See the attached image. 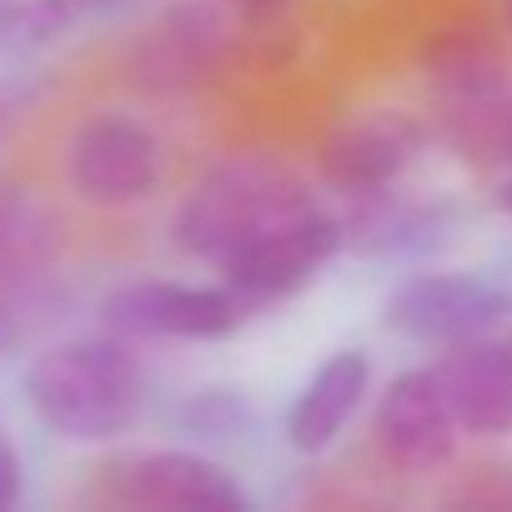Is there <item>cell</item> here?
Segmentation results:
<instances>
[{"instance_id":"obj_1","label":"cell","mask_w":512,"mask_h":512,"mask_svg":"<svg viewBox=\"0 0 512 512\" xmlns=\"http://www.w3.org/2000/svg\"><path fill=\"white\" fill-rule=\"evenodd\" d=\"M36 422L66 442H116L146 412V367L126 337H71L41 347L21 372Z\"/></svg>"},{"instance_id":"obj_2","label":"cell","mask_w":512,"mask_h":512,"mask_svg":"<svg viewBox=\"0 0 512 512\" xmlns=\"http://www.w3.org/2000/svg\"><path fill=\"white\" fill-rule=\"evenodd\" d=\"M307 201H317V196L287 161L256 156V151L221 156L176 201L171 241L186 256H196V262L216 267L231 246H241L246 236H256L262 226H272L277 216H287Z\"/></svg>"},{"instance_id":"obj_3","label":"cell","mask_w":512,"mask_h":512,"mask_svg":"<svg viewBox=\"0 0 512 512\" xmlns=\"http://www.w3.org/2000/svg\"><path fill=\"white\" fill-rule=\"evenodd\" d=\"M66 186L91 211H131L166 181V141L136 111H91L66 136Z\"/></svg>"},{"instance_id":"obj_4","label":"cell","mask_w":512,"mask_h":512,"mask_svg":"<svg viewBox=\"0 0 512 512\" xmlns=\"http://www.w3.org/2000/svg\"><path fill=\"white\" fill-rule=\"evenodd\" d=\"M342 251H347L342 216H332L322 201H307L277 216L272 226H262L256 236H246L241 246H231L216 262V272L231 292H241L251 307H262L317 282Z\"/></svg>"},{"instance_id":"obj_5","label":"cell","mask_w":512,"mask_h":512,"mask_svg":"<svg viewBox=\"0 0 512 512\" xmlns=\"http://www.w3.org/2000/svg\"><path fill=\"white\" fill-rule=\"evenodd\" d=\"M251 302L226 282L136 277L101 297V327L126 342H221L246 322Z\"/></svg>"},{"instance_id":"obj_6","label":"cell","mask_w":512,"mask_h":512,"mask_svg":"<svg viewBox=\"0 0 512 512\" xmlns=\"http://www.w3.org/2000/svg\"><path fill=\"white\" fill-rule=\"evenodd\" d=\"M382 322L407 342L452 347L467 337L502 332L512 322V292L472 272H412L387 292Z\"/></svg>"},{"instance_id":"obj_7","label":"cell","mask_w":512,"mask_h":512,"mask_svg":"<svg viewBox=\"0 0 512 512\" xmlns=\"http://www.w3.org/2000/svg\"><path fill=\"white\" fill-rule=\"evenodd\" d=\"M96 502L111 507H246L236 472L191 447L121 452L96 472Z\"/></svg>"},{"instance_id":"obj_8","label":"cell","mask_w":512,"mask_h":512,"mask_svg":"<svg viewBox=\"0 0 512 512\" xmlns=\"http://www.w3.org/2000/svg\"><path fill=\"white\" fill-rule=\"evenodd\" d=\"M427 126L407 111H372V116H352L342 126H332L317 141V181L342 191V196H367L382 186H397L407 176V166L422 156Z\"/></svg>"},{"instance_id":"obj_9","label":"cell","mask_w":512,"mask_h":512,"mask_svg":"<svg viewBox=\"0 0 512 512\" xmlns=\"http://www.w3.org/2000/svg\"><path fill=\"white\" fill-rule=\"evenodd\" d=\"M457 422L447 412V397L432 377V367L397 372L372 412V442L397 472H437L457 452Z\"/></svg>"},{"instance_id":"obj_10","label":"cell","mask_w":512,"mask_h":512,"mask_svg":"<svg viewBox=\"0 0 512 512\" xmlns=\"http://www.w3.org/2000/svg\"><path fill=\"white\" fill-rule=\"evenodd\" d=\"M457 432L467 437H507L512 432V332L467 337L442 347L432 367Z\"/></svg>"},{"instance_id":"obj_11","label":"cell","mask_w":512,"mask_h":512,"mask_svg":"<svg viewBox=\"0 0 512 512\" xmlns=\"http://www.w3.org/2000/svg\"><path fill=\"white\" fill-rule=\"evenodd\" d=\"M221 46H226V21L206 0H181V6H166L131 46V76L161 96L191 91L211 76Z\"/></svg>"},{"instance_id":"obj_12","label":"cell","mask_w":512,"mask_h":512,"mask_svg":"<svg viewBox=\"0 0 512 512\" xmlns=\"http://www.w3.org/2000/svg\"><path fill=\"white\" fill-rule=\"evenodd\" d=\"M367 392H372V357H367L362 347L332 352V357L302 382V392H297L292 407H287V422H282L287 447L302 452V457L327 452V447L352 427V417L362 412Z\"/></svg>"},{"instance_id":"obj_13","label":"cell","mask_w":512,"mask_h":512,"mask_svg":"<svg viewBox=\"0 0 512 512\" xmlns=\"http://www.w3.org/2000/svg\"><path fill=\"white\" fill-rule=\"evenodd\" d=\"M357 211L342 216V231H347V246L367 251V256H412V251H427L447 236L452 226V211L437 206V201H412L392 186L382 191H367V196H352Z\"/></svg>"},{"instance_id":"obj_14","label":"cell","mask_w":512,"mask_h":512,"mask_svg":"<svg viewBox=\"0 0 512 512\" xmlns=\"http://www.w3.org/2000/svg\"><path fill=\"white\" fill-rule=\"evenodd\" d=\"M422 71H427V81L442 96V116L472 111V106H487V101L507 96V61H502V51L482 31H467V26L432 36L427 51H422Z\"/></svg>"},{"instance_id":"obj_15","label":"cell","mask_w":512,"mask_h":512,"mask_svg":"<svg viewBox=\"0 0 512 512\" xmlns=\"http://www.w3.org/2000/svg\"><path fill=\"white\" fill-rule=\"evenodd\" d=\"M56 251H61V221L51 216V206L0 181V292L41 282Z\"/></svg>"},{"instance_id":"obj_16","label":"cell","mask_w":512,"mask_h":512,"mask_svg":"<svg viewBox=\"0 0 512 512\" xmlns=\"http://www.w3.org/2000/svg\"><path fill=\"white\" fill-rule=\"evenodd\" d=\"M176 422L191 437H231L246 422V402H241L236 387H201V392H191L181 402Z\"/></svg>"},{"instance_id":"obj_17","label":"cell","mask_w":512,"mask_h":512,"mask_svg":"<svg viewBox=\"0 0 512 512\" xmlns=\"http://www.w3.org/2000/svg\"><path fill=\"white\" fill-rule=\"evenodd\" d=\"M31 106H36V86H26V81H0V146L21 131V121L31 116Z\"/></svg>"},{"instance_id":"obj_18","label":"cell","mask_w":512,"mask_h":512,"mask_svg":"<svg viewBox=\"0 0 512 512\" xmlns=\"http://www.w3.org/2000/svg\"><path fill=\"white\" fill-rule=\"evenodd\" d=\"M21 482H26L21 452H16V442L6 432H0V507H16L21 502Z\"/></svg>"},{"instance_id":"obj_19","label":"cell","mask_w":512,"mask_h":512,"mask_svg":"<svg viewBox=\"0 0 512 512\" xmlns=\"http://www.w3.org/2000/svg\"><path fill=\"white\" fill-rule=\"evenodd\" d=\"M66 6H71V16H76V26H81V21H91V16L131 11V6H141V0H66Z\"/></svg>"},{"instance_id":"obj_20","label":"cell","mask_w":512,"mask_h":512,"mask_svg":"<svg viewBox=\"0 0 512 512\" xmlns=\"http://www.w3.org/2000/svg\"><path fill=\"white\" fill-rule=\"evenodd\" d=\"M297 0H231V11H241L246 21H272L282 11H292Z\"/></svg>"},{"instance_id":"obj_21","label":"cell","mask_w":512,"mask_h":512,"mask_svg":"<svg viewBox=\"0 0 512 512\" xmlns=\"http://www.w3.org/2000/svg\"><path fill=\"white\" fill-rule=\"evenodd\" d=\"M502 26L512 31V0H502Z\"/></svg>"}]
</instances>
